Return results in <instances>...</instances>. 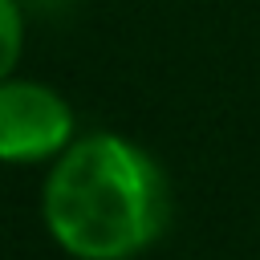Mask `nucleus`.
<instances>
[{"label": "nucleus", "instance_id": "1", "mask_svg": "<svg viewBox=\"0 0 260 260\" xmlns=\"http://www.w3.org/2000/svg\"><path fill=\"white\" fill-rule=\"evenodd\" d=\"M41 211L69 256L122 260L162 232L167 179L142 146L118 134H89L57 154Z\"/></svg>", "mask_w": 260, "mask_h": 260}, {"label": "nucleus", "instance_id": "2", "mask_svg": "<svg viewBox=\"0 0 260 260\" xmlns=\"http://www.w3.org/2000/svg\"><path fill=\"white\" fill-rule=\"evenodd\" d=\"M69 142H73V110L53 85L24 77L0 81V162L57 158Z\"/></svg>", "mask_w": 260, "mask_h": 260}, {"label": "nucleus", "instance_id": "3", "mask_svg": "<svg viewBox=\"0 0 260 260\" xmlns=\"http://www.w3.org/2000/svg\"><path fill=\"white\" fill-rule=\"evenodd\" d=\"M24 49V12L16 0H0V81L12 77Z\"/></svg>", "mask_w": 260, "mask_h": 260}]
</instances>
